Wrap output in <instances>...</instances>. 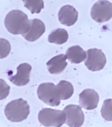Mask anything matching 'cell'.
<instances>
[{
	"label": "cell",
	"instance_id": "6da1fadb",
	"mask_svg": "<svg viewBox=\"0 0 112 127\" xmlns=\"http://www.w3.org/2000/svg\"><path fill=\"white\" fill-rule=\"evenodd\" d=\"M5 25L10 33L22 35L28 33L30 27L28 16L20 10H14L8 13L5 19Z\"/></svg>",
	"mask_w": 112,
	"mask_h": 127
},
{
	"label": "cell",
	"instance_id": "7a4b0ae2",
	"mask_svg": "<svg viewBox=\"0 0 112 127\" xmlns=\"http://www.w3.org/2000/svg\"><path fill=\"white\" fill-rule=\"evenodd\" d=\"M5 114L12 122H21L30 114V105L22 98L12 100L5 107Z\"/></svg>",
	"mask_w": 112,
	"mask_h": 127
},
{
	"label": "cell",
	"instance_id": "3957f363",
	"mask_svg": "<svg viewBox=\"0 0 112 127\" xmlns=\"http://www.w3.org/2000/svg\"><path fill=\"white\" fill-rule=\"evenodd\" d=\"M39 122L47 127H60L66 123V115L64 111L45 108L39 112Z\"/></svg>",
	"mask_w": 112,
	"mask_h": 127
},
{
	"label": "cell",
	"instance_id": "277c9868",
	"mask_svg": "<svg viewBox=\"0 0 112 127\" xmlns=\"http://www.w3.org/2000/svg\"><path fill=\"white\" fill-rule=\"evenodd\" d=\"M38 97L47 105L53 107L58 106L60 103V96L56 85L53 83H43L37 89Z\"/></svg>",
	"mask_w": 112,
	"mask_h": 127
},
{
	"label": "cell",
	"instance_id": "5b68a950",
	"mask_svg": "<svg viewBox=\"0 0 112 127\" xmlns=\"http://www.w3.org/2000/svg\"><path fill=\"white\" fill-rule=\"evenodd\" d=\"M91 17L97 23L108 21L112 17V3L108 1H98L91 9Z\"/></svg>",
	"mask_w": 112,
	"mask_h": 127
},
{
	"label": "cell",
	"instance_id": "8992f818",
	"mask_svg": "<svg viewBox=\"0 0 112 127\" xmlns=\"http://www.w3.org/2000/svg\"><path fill=\"white\" fill-rule=\"evenodd\" d=\"M87 53V59L85 61V65L89 70L98 71L104 68L106 63V58L101 50L92 48L88 50Z\"/></svg>",
	"mask_w": 112,
	"mask_h": 127
},
{
	"label": "cell",
	"instance_id": "52a82bcc",
	"mask_svg": "<svg viewBox=\"0 0 112 127\" xmlns=\"http://www.w3.org/2000/svg\"><path fill=\"white\" fill-rule=\"evenodd\" d=\"M63 111L66 115V123L70 127H81L85 120V116L81 107L76 105H68Z\"/></svg>",
	"mask_w": 112,
	"mask_h": 127
},
{
	"label": "cell",
	"instance_id": "ba28073f",
	"mask_svg": "<svg viewBox=\"0 0 112 127\" xmlns=\"http://www.w3.org/2000/svg\"><path fill=\"white\" fill-rule=\"evenodd\" d=\"M99 101L98 93L91 89H85L79 96V106L86 110H93L97 107Z\"/></svg>",
	"mask_w": 112,
	"mask_h": 127
},
{
	"label": "cell",
	"instance_id": "9c48e42d",
	"mask_svg": "<svg viewBox=\"0 0 112 127\" xmlns=\"http://www.w3.org/2000/svg\"><path fill=\"white\" fill-rule=\"evenodd\" d=\"M31 66L27 63L21 64L17 67V74L9 77V80L17 86H24L30 82Z\"/></svg>",
	"mask_w": 112,
	"mask_h": 127
},
{
	"label": "cell",
	"instance_id": "30bf717a",
	"mask_svg": "<svg viewBox=\"0 0 112 127\" xmlns=\"http://www.w3.org/2000/svg\"><path fill=\"white\" fill-rule=\"evenodd\" d=\"M78 11L71 5L63 6L58 12V19L60 23L67 27L74 25L78 20Z\"/></svg>",
	"mask_w": 112,
	"mask_h": 127
},
{
	"label": "cell",
	"instance_id": "8fae6325",
	"mask_svg": "<svg viewBox=\"0 0 112 127\" xmlns=\"http://www.w3.org/2000/svg\"><path fill=\"white\" fill-rule=\"evenodd\" d=\"M30 27L27 33L22 35L24 39L30 42H34L39 39L45 31V25L43 22L38 19L30 20Z\"/></svg>",
	"mask_w": 112,
	"mask_h": 127
},
{
	"label": "cell",
	"instance_id": "7c38bea8",
	"mask_svg": "<svg viewBox=\"0 0 112 127\" xmlns=\"http://www.w3.org/2000/svg\"><path fill=\"white\" fill-rule=\"evenodd\" d=\"M66 59L67 57L66 55L60 54L50 59L47 62L49 72L51 74H60L62 73L67 65Z\"/></svg>",
	"mask_w": 112,
	"mask_h": 127
},
{
	"label": "cell",
	"instance_id": "4fadbf2b",
	"mask_svg": "<svg viewBox=\"0 0 112 127\" xmlns=\"http://www.w3.org/2000/svg\"><path fill=\"white\" fill-rule=\"evenodd\" d=\"M66 55L70 62L75 64L81 63L84 61L87 57L85 50L78 45L73 46L68 48Z\"/></svg>",
	"mask_w": 112,
	"mask_h": 127
},
{
	"label": "cell",
	"instance_id": "5bb4252c",
	"mask_svg": "<svg viewBox=\"0 0 112 127\" xmlns=\"http://www.w3.org/2000/svg\"><path fill=\"white\" fill-rule=\"evenodd\" d=\"M68 33L64 28L54 30L48 36V41L51 43L63 44L68 40Z\"/></svg>",
	"mask_w": 112,
	"mask_h": 127
},
{
	"label": "cell",
	"instance_id": "9a60e30c",
	"mask_svg": "<svg viewBox=\"0 0 112 127\" xmlns=\"http://www.w3.org/2000/svg\"><path fill=\"white\" fill-rule=\"evenodd\" d=\"M56 87L59 92L60 99L62 100L69 99L73 95V85L70 82L66 80H62L57 84Z\"/></svg>",
	"mask_w": 112,
	"mask_h": 127
},
{
	"label": "cell",
	"instance_id": "2e32d148",
	"mask_svg": "<svg viewBox=\"0 0 112 127\" xmlns=\"http://www.w3.org/2000/svg\"><path fill=\"white\" fill-rule=\"evenodd\" d=\"M24 5L31 12V14H39L44 7L42 0H30L23 1Z\"/></svg>",
	"mask_w": 112,
	"mask_h": 127
},
{
	"label": "cell",
	"instance_id": "e0dca14e",
	"mask_svg": "<svg viewBox=\"0 0 112 127\" xmlns=\"http://www.w3.org/2000/svg\"><path fill=\"white\" fill-rule=\"evenodd\" d=\"M101 113L105 120L112 121V99H106L104 101L101 107Z\"/></svg>",
	"mask_w": 112,
	"mask_h": 127
},
{
	"label": "cell",
	"instance_id": "ac0fdd59",
	"mask_svg": "<svg viewBox=\"0 0 112 127\" xmlns=\"http://www.w3.org/2000/svg\"><path fill=\"white\" fill-rule=\"evenodd\" d=\"M1 59L6 57L11 50V46L8 40L5 39H1Z\"/></svg>",
	"mask_w": 112,
	"mask_h": 127
},
{
	"label": "cell",
	"instance_id": "d6986e66",
	"mask_svg": "<svg viewBox=\"0 0 112 127\" xmlns=\"http://www.w3.org/2000/svg\"><path fill=\"white\" fill-rule=\"evenodd\" d=\"M0 91L1 99H5L9 95L10 87L3 79L0 80Z\"/></svg>",
	"mask_w": 112,
	"mask_h": 127
}]
</instances>
